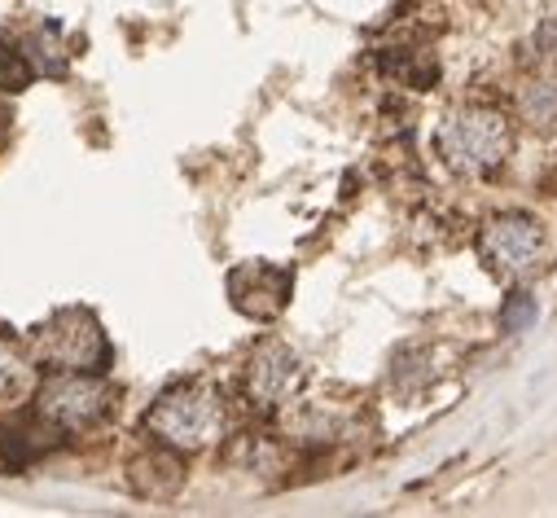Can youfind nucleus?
<instances>
[{
    "label": "nucleus",
    "instance_id": "nucleus-1",
    "mask_svg": "<svg viewBox=\"0 0 557 518\" xmlns=\"http://www.w3.org/2000/svg\"><path fill=\"white\" fill-rule=\"evenodd\" d=\"M435 146L444 168H453L457 176H492L513 150V127L492 106H466L444 119Z\"/></svg>",
    "mask_w": 557,
    "mask_h": 518
},
{
    "label": "nucleus",
    "instance_id": "nucleus-2",
    "mask_svg": "<svg viewBox=\"0 0 557 518\" xmlns=\"http://www.w3.org/2000/svg\"><path fill=\"white\" fill-rule=\"evenodd\" d=\"M146 431L176 453H202L224 435V400L207 382H185L159 396L146 414Z\"/></svg>",
    "mask_w": 557,
    "mask_h": 518
},
{
    "label": "nucleus",
    "instance_id": "nucleus-3",
    "mask_svg": "<svg viewBox=\"0 0 557 518\" xmlns=\"http://www.w3.org/2000/svg\"><path fill=\"white\" fill-rule=\"evenodd\" d=\"M32 351L49 373H58V369L101 373L114 356L101 321L88 308H58L49 321H40L32 330Z\"/></svg>",
    "mask_w": 557,
    "mask_h": 518
},
{
    "label": "nucleus",
    "instance_id": "nucleus-4",
    "mask_svg": "<svg viewBox=\"0 0 557 518\" xmlns=\"http://www.w3.org/2000/svg\"><path fill=\"white\" fill-rule=\"evenodd\" d=\"M114 405V392L101 373H75V369H58L40 382L36 392V414L49 427L62 431H88L97 427Z\"/></svg>",
    "mask_w": 557,
    "mask_h": 518
},
{
    "label": "nucleus",
    "instance_id": "nucleus-5",
    "mask_svg": "<svg viewBox=\"0 0 557 518\" xmlns=\"http://www.w3.org/2000/svg\"><path fill=\"white\" fill-rule=\"evenodd\" d=\"M540 250H544V229L531 215H496L479 233V255L500 278H518V273L535 269Z\"/></svg>",
    "mask_w": 557,
    "mask_h": 518
},
{
    "label": "nucleus",
    "instance_id": "nucleus-6",
    "mask_svg": "<svg viewBox=\"0 0 557 518\" xmlns=\"http://www.w3.org/2000/svg\"><path fill=\"white\" fill-rule=\"evenodd\" d=\"M290 291H295L290 269H276L268 259H250V264H237L228 273V304L250 321L282 317V308L290 304Z\"/></svg>",
    "mask_w": 557,
    "mask_h": 518
},
{
    "label": "nucleus",
    "instance_id": "nucleus-7",
    "mask_svg": "<svg viewBox=\"0 0 557 518\" xmlns=\"http://www.w3.org/2000/svg\"><path fill=\"white\" fill-rule=\"evenodd\" d=\"M299 382H304V365L290 347L282 343H263L250 365H246V396L255 409L272 414V409H282L295 392H299Z\"/></svg>",
    "mask_w": 557,
    "mask_h": 518
},
{
    "label": "nucleus",
    "instance_id": "nucleus-8",
    "mask_svg": "<svg viewBox=\"0 0 557 518\" xmlns=\"http://www.w3.org/2000/svg\"><path fill=\"white\" fill-rule=\"evenodd\" d=\"M181 457H185V453L159 444L154 457H141V461L132 466V488L141 492V496H150V501H168V496H176L181 483H185V466H181Z\"/></svg>",
    "mask_w": 557,
    "mask_h": 518
},
{
    "label": "nucleus",
    "instance_id": "nucleus-9",
    "mask_svg": "<svg viewBox=\"0 0 557 518\" xmlns=\"http://www.w3.org/2000/svg\"><path fill=\"white\" fill-rule=\"evenodd\" d=\"M522 119L540 133H553L557 127V79H535L522 92Z\"/></svg>",
    "mask_w": 557,
    "mask_h": 518
},
{
    "label": "nucleus",
    "instance_id": "nucleus-10",
    "mask_svg": "<svg viewBox=\"0 0 557 518\" xmlns=\"http://www.w3.org/2000/svg\"><path fill=\"white\" fill-rule=\"evenodd\" d=\"M32 79H36V66H32L27 49L0 32V92H23Z\"/></svg>",
    "mask_w": 557,
    "mask_h": 518
},
{
    "label": "nucleus",
    "instance_id": "nucleus-11",
    "mask_svg": "<svg viewBox=\"0 0 557 518\" xmlns=\"http://www.w3.org/2000/svg\"><path fill=\"white\" fill-rule=\"evenodd\" d=\"M27 58H32V66H36V75H66V62H71V53L58 45V27H40L27 45Z\"/></svg>",
    "mask_w": 557,
    "mask_h": 518
},
{
    "label": "nucleus",
    "instance_id": "nucleus-12",
    "mask_svg": "<svg viewBox=\"0 0 557 518\" xmlns=\"http://www.w3.org/2000/svg\"><path fill=\"white\" fill-rule=\"evenodd\" d=\"M23 378H27V365H23L18 347H14V338L0 334V396H14L23 386Z\"/></svg>",
    "mask_w": 557,
    "mask_h": 518
},
{
    "label": "nucleus",
    "instance_id": "nucleus-13",
    "mask_svg": "<svg viewBox=\"0 0 557 518\" xmlns=\"http://www.w3.org/2000/svg\"><path fill=\"white\" fill-rule=\"evenodd\" d=\"M535 321V299L531 295H513L505 304V330H527Z\"/></svg>",
    "mask_w": 557,
    "mask_h": 518
},
{
    "label": "nucleus",
    "instance_id": "nucleus-14",
    "mask_svg": "<svg viewBox=\"0 0 557 518\" xmlns=\"http://www.w3.org/2000/svg\"><path fill=\"white\" fill-rule=\"evenodd\" d=\"M10 123H14V114H10V106H5V101H0V141L10 137Z\"/></svg>",
    "mask_w": 557,
    "mask_h": 518
}]
</instances>
